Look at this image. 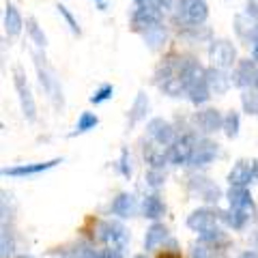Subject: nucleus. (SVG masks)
Listing matches in <instances>:
<instances>
[{"label": "nucleus", "instance_id": "nucleus-2", "mask_svg": "<svg viewBox=\"0 0 258 258\" xmlns=\"http://www.w3.org/2000/svg\"><path fill=\"white\" fill-rule=\"evenodd\" d=\"M97 125V118L93 114H84L82 118H80V125H78V132H86L88 127H95Z\"/></svg>", "mask_w": 258, "mask_h": 258}, {"label": "nucleus", "instance_id": "nucleus-3", "mask_svg": "<svg viewBox=\"0 0 258 258\" xmlns=\"http://www.w3.org/2000/svg\"><path fill=\"white\" fill-rule=\"evenodd\" d=\"M110 93H112V86H103L99 93L93 95V101H95V103H99V101H103V99H108Z\"/></svg>", "mask_w": 258, "mask_h": 258}, {"label": "nucleus", "instance_id": "nucleus-4", "mask_svg": "<svg viewBox=\"0 0 258 258\" xmlns=\"http://www.w3.org/2000/svg\"><path fill=\"white\" fill-rule=\"evenodd\" d=\"M155 258H183L179 252H170V249H164V252H159Z\"/></svg>", "mask_w": 258, "mask_h": 258}, {"label": "nucleus", "instance_id": "nucleus-1", "mask_svg": "<svg viewBox=\"0 0 258 258\" xmlns=\"http://www.w3.org/2000/svg\"><path fill=\"white\" fill-rule=\"evenodd\" d=\"M58 164V159L54 161H45V164H37V166H22V168H11V170H5V174H11V176H24V174H37L41 170H47Z\"/></svg>", "mask_w": 258, "mask_h": 258}]
</instances>
